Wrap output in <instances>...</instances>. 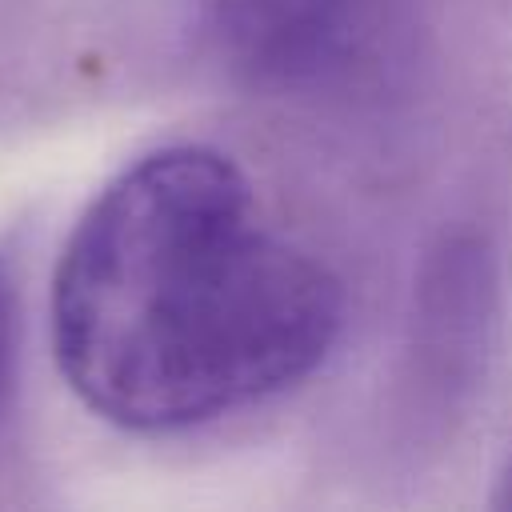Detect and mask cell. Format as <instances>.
<instances>
[{
	"instance_id": "obj_1",
	"label": "cell",
	"mask_w": 512,
	"mask_h": 512,
	"mask_svg": "<svg viewBox=\"0 0 512 512\" xmlns=\"http://www.w3.org/2000/svg\"><path fill=\"white\" fill-rule=\"evenodd\" d=\"M340 324L336 272L204 144L112 176L52 276L60 376L128 432H184L308 380Z\"/></svg>"
},
{
	"instance_id": "obj_2",
	"label": "cell",
	"mask_w": 512,
	"mask_h": 512,
	"mask_svg": "<svg viewBox=\"0 0 512 512\" xmlns=\"http://www.w3.org/2000/svg\"><path fill=\"white\" fill-rule=\"evenodd\" d=\"M200 32L244 92L348 104L408 60L416 0H196Z\"/></svg>"
},
{
	"instance_id": "obj_3",
	"label": "cell",
	"mask_w": 512,
	"mask_h": 512,
	"mask_svg": "<svg viewBox=\"0 0 512 512\" xmlns=\"http://www.w3.org/2000/svg\"><path fill=\"white\" fill-rule=\"evenodd\" d=\"M16 352H20V300L8 268L0 264V416L16 388Z\"/></svg>"
},
{
	"instance_id": "obj_4",
	"label": "cell",
	"mask_w": 512,
	"mask_h": 512,
	"mask_svg": "<svg viewBox=\"0 0 512 512\" xmlns=\"http://www.w3.org/2000/svg\"><path fill=\"white\" fill-rule=\"evenodd\" d=\"M496 504L500 508H512V456L504 460V468L496 476Z\"/></svg>"
}]
</instances>
